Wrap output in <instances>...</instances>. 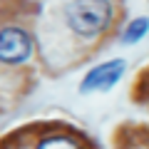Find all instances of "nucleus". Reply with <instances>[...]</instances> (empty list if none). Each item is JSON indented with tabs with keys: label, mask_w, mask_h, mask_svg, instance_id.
<instances>
[{
	"label": "nucleus",
	"mask_w": 149,
	"mask_h": 149,
	"mask_svg": "<svg viewBox=\"0 0 149 149\" xmlns=\"http://www.w3.org/2000/svg\"><path fill=\"white\" fill-rule=\"evenodd\" d=\"M65 17L74 32L92 37L109 25L112 3L109 0H72L65 10Z\"/></svg>",
	"instance_id": "1"
},
{
	"label": "nucleus",
	"mask_w": 149,
	"mask_h": 149,
	"mask_svg": "<svg viewBox=\"0 0 149 149\" xmlns=\"http://www.w3.org/2000/svg\"><path fill=\"white\" fill-rule=\"evenodd\" d=\"M32 42L30 35L20 27H3L0 30V62H22L30 55Z\"/></svg>",
	"instance_id": "2"
},
{
	"label": "nucleus",
	"mask_w": 149,
	"mask_h": 149,
	"mask_svg": "<svg viewBox=\"0 0 149 149\" xmlns=\"http://www.w3.org/2000/svg\"><path fill=\"white\" fill-rule=\"evenodd\" d=\"M124 74V60H112V62H102L95 70L87 72V77L82 80V92L92 90H109L114 82Z\"/></svg>",
	"instance_id": "3"
},
{
	"label": "nucleus",
	"mask_w": 149,
	"mask_h": 149,
	"mask_svg": "<svg viewBox=\"0 0 149 149\" xmlns=\"http://www.w3.org/2000/svg\"><path fill=\"white\" fill-rule=\"evenodd\" d=\"M147 30H149V20L147 17H137V20H132L127 25V30L122 32V42H127V45L139 42V40L147 35Z\"/></svg>",
	"instance_id": "4"
},
{
	"label": "nucleus",
	"mask_w": 149,
	"mask_h": 149,
	"mask_svg": "<svg viewBox=\"0 0 149 149\" xmlns=\"http://www.w3.org/2000/svg\"><path fill=\"white\" fill-rule=\"evenodd\" d=\"M37 149H80V147L67 137H55V139H45Z\"/></svg>",
	"instance_id": "5"
}]
</instances>
